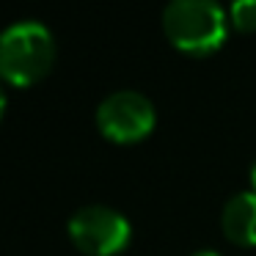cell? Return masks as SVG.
I'll return each mask as SVG.
<instances>
[{"label": "cell", "instance_id": "1", "mask_svg": "<svg viewBox=\"0 0 256 256\" xmlns=\"http://www.w3.org/2000/svg\"><path fill=\"white\" fill-rule=\"evenodd\" d=\"M56 61V39L47 25L20 20L0 30V78L12 86H34Z\"/></svg>", "mask_w": 256, "mask_h": 256}, {"label": "cell", "instance_id": "2", "mask_svg": "<svg viewBox=\"0 0 256 256\" xmlns=\"http://www.w3.org/2000/svg\"><path fill=\"white\" fill-rule=\"evenodd\" d=\"M162 30L176 50L210 56L226 39V12L212 0H174L162 8Z\"/></svg>", "mask_w": 256, "mask_h": 256}, {"label": "cell", "instance_id": "7", "mask_svg": "<svg viewBox=\"0 0 256 256\" xmlns=\"http://www.w3.org/2000/svg\"><path fill=\"white\" fill-rule=\"evenodd\" d=\"M250 182H254V193H256V162L250 166Z\"/></svg>", "mask_w": 256, "mask_h": 256}, {"label": "cell", "instance_id": "8", "mask_svg": "<svg viewBox=\"0 0 256 256\" xmlns=\"http://www.w3.org/2000/svg\"><path fill=\"white\" fill-rule=\"evenodd\" d=\"M193 256H220V254H215V250H198V254H193Z\"/></svg>", "mask_w": 256, "mask_h": 256}, {"label": "cell", "instance_id": "5", "mask_svg": "<svg viewBox=\"0 0 256 256\" xmlns=\"http://www.w3.org/2000/svg\"><path fill=\"white\" fill-rule=\"evenodd\" d=\"M220 226L232 242L256 245V193L245 190L226 201L220 215Z\"/></svg>", "mask_w": 256, "mask_h": 256}, {"label": "cell", "instance_id": "4", "mask_svg": "<svg viewBox=\"0 0 256 256\" xmlns=\"http://www.w3.org/2000/svg\"><path fill=\"white\" fill-rule=\"evenodd\" d=\"M96 127L116 144H135L154 127V105L140 91H113L96 108Z\"/></svg>", "mask_w": 256, "mask_h": 256}, {"label": "cell", "instance_id": "6", "mask_svg": "<svg viewBox=\"0 0 256 256\" xmlns=\"http://www.w3.org/2000/svg\"><path fill=\"white\" fill-rule=\"evenodd\" d=\"M228 17H232V25L237 30H256V0H240L228 8Z\"/></svg>", "mask_w": 256, "mask_h": 256}, {"label": "cell", "instance_id": "3", "mask_svg": "<svg viewBox=\"0 0 256 256\" xmlns=\"http://www.w3.org/2000/svg\"><path fill=\"white\" fill-rule=\"evenodd\" d=\"M130 220L105 204H86L69 218V237L88 256H113L127 248Z\"/></svg>", "mask_w": 256, "mask_h": 256}, {"label": "cell", "instance_id": "9", "mask_svg": "<svg viewBox=\"0 0 256 256\" xmlns=\"http://www.w3.org/2000/svg\"><path fill=\"white\" fill-rule=\"evenodd\" d=\"M3 108H6V96H3V88H0V116H3Z\"/></svg>", "mask_w": 256, "mask_h": 256}]
</instances>
